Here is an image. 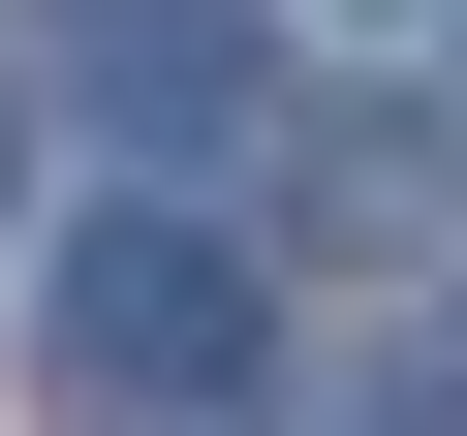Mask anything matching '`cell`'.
Masks as SVG:
<instances>
[{
  "mask_svg": "<svg viewBox=\"0 0 467 436\" xmlns=\"http://www.w3.org/2000/svg\"><path fill=\"white\" fill-rule=\"evenodd\" d=\"M0 156H32V125H0Z\"/></svg>",
  "mask_w": 467,
  "mask_h": 436,
  "instance_id": "obj_3",
  "label": "cell"
},
{
  "mask_svg": "<svg viewBox=\"0 0 467 436\" xmlns=\"http://www.w3.org/2000/svg\"><path fill=\"white\" fill-rule=\"evenodd\" d=\"M63 94L156 125V156H218V125H250V0H63Z\"/></svg>",
  "mask_w": 467,
  "mask_h": 436,
  "instance_id": "obj_2",
  "label": "cell"
},
{
  "mask_svg": "<svg viewBox=\"0 0 467 436\" xmlns=\"http://www.w3.org/2000/svg\"><path fill=\"white\" fill-rule=\"evenodd\" d=\"M250 374V250L218 218H94L63 250V405H218Z\"/></svg>",
  "mask_w": 467,
  "mask_h": 436,
  "instance_id": "obj_1",
  "label": "cell"
}]
</instances>
